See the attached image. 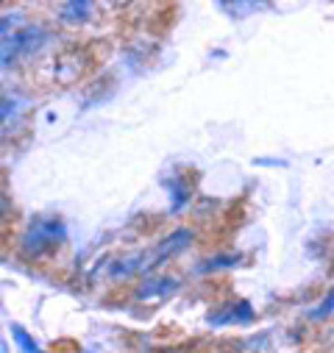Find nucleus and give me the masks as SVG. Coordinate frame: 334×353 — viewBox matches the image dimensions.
Wrapping results in <instances>:
<instances>
[{"label":"nucleus","instance_id":"9b49d317","mask_svg":"<svg viewBox=\"0 0 334 353\" xmlns=\"http://www.w3.org/2000/svg\"><path fill=\"white\" fill-rule=\"evenodd\" d=\"M9 212H12V209H9V201H6V198H0V223L9 217Z\"/></svg>","mask_w":334,"mask_h":353},{"label":"nucleus","instance_id":"423d86ee","mask_svg":"<svg viewBox=\"0 0 334 353\" xmlns=\"http://www.w3.org/2000/svg\"><path fill=\"white\" fill-rule=\"evenodd\" d=\"M179 290V281L176 279H150L145 281L139 290H137V298L139 301H153V298H167Z\"/></svg>","mask_w":334,"mask_h":353},{"label":"nucleus","instance_id":"f257e3e1","mask_svg":"<svg viewBox=\"0 0 334 353\" xmlns=\"http://www.w3.org/2000/svg\"><path fill=\"white\" fill-rule=\"evenodd\" d=\"M64 239H67V228L61 217H37L28 225V234L23 236V248L26 253H42L53 245H61Z\"/></svg>","mask_w":334,"mask_h":353},{"label":"nucleus","instance_id":"f03ea898","mask_svg":"<svg viewBox=\"0 0 334 353\" xmlns=\"http://www.w3.org/2000/svg\"><path fill=\"white\" fill-rule=\"evenodd\" d=\"M48 39V31L39 28V26H28L12 37L3 39V48H0V64H9V61H17L23 56H31L37 53Z\"/></svg>","mask_w":334,"mask_h":353},{"label":"nucleus","instance_id":"39448f33","mask_svg":"<svg viewBox=\"0 0 334 353\" xmlns=\"http://www.w3.org/2000/svg\"><path fill=\"white\" fill-rule=\"evenodd\" d=\"M250 320H254V309H250L245 301L226 303L209 314V325H231V323H250Z\"/></svg>","mask_w":334,"mask_h":353},{"label":"nucleus","instance_id":"7ed1b4c3","mask_svg":"<svg viewBox=\"0 0 334 353\" xmlns=\"http://www.w3.org/2000/svg\"><path fill=\"white\" fill-rule=\"evenodd\" d=\"M87 61L90 59H87V53H84L81 48H75V45L61 48L56 53V59H53V81L64 83V86L75 83L84 75V70H87Z\"/></svg>","mask_w":334,"mask_h":353},{"label":"nucleus","instance_id":"6e6552de","mask_svg":"<svg viewBox=\"0 0 334 353\" xmlns=\"http://www.w3.org/2000/svg\"><path fill=\"white\" fill-rule=\"evenodd\" d=\"M12 336H14V342L20 345V350H23V353H42V350H39V345L28 336V331H26V328L12 325Z\"/></svg>","mask_w":334,"mask_h":353},{"label":"nucleus","instance_id":"20e7f679","mask_svg":"<svg viewBox=\"0 0 334 353\" xmlns=\"http://www.w3.org/2000/svg\"><path fill=\"white\" fill-rule=\"evenodd\" d=\"M190 242H193V231H190V228H179V231H173L170 236L161 239V242L153 248V253H150L148 261H145V268H153V264H161L164 259H170V256H176V253H181Z\"/></svg>","mask_w":334,"mask_h":353},{"label":"nucleus","instance_id":"1a4fd4ad","mask_svg":"<svg viewBox=\"0 0 334 353\" xmlns=\"http://www.w3.org/2000/svg\"><path fill=\"white\" fill-rule=\"evenodd\" d=\"M14 112V101H9V98H0V125H3L6 120H9V114Z\"/></svg>","mask_w":334,"mask_h":353},{"label":"nucleus","instance_id":"9d476101","mask_svg":"<svg viewBox=\"0 0 334 353\" xmlns=\"http://www.w3.org/2000/svg\"><path fill=\"white\" fill-rule=\"evenodd\" d=\"M14 26V20L12 17H0V39H3L6 34H9V28Z\"/></svg>","mask_w":334,"mask_h":353},{"label":"nucleus","instance_id":"0eeeda50","mask_svg":"<svg viewBox=\"0 0 334 353\" xmlns=\"http://www.w3.org/2000/svg\"><path fill=\"white\" fill-rule=\"evenodd\" d=\"M92 9H95V3H90V0H70V3L59 6V14L64 23H87Z\"/></svg>","mask_w":334,"mask_h":353}]
</instances>
